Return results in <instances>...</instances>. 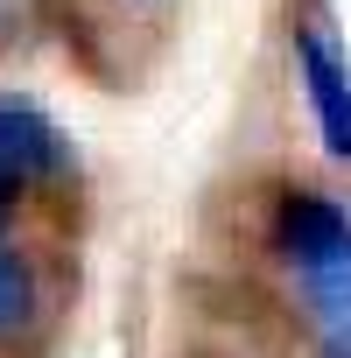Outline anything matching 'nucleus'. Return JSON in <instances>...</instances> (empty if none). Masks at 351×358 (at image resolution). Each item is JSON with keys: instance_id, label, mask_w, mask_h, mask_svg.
<instances>
[{"instance_id": "nucleus-1", "label": "nucleus", "mask_w": 351, "mask_h": 358, "mask_svg": "<svg viewBox=\"0 0 351 358\" xmlns=\"http://www.w3.org/2000/svg\"><path fill=\"white\" fill-rule=\"evenodd\" d=\"M274 239H281V253H288L295 267L330 274V267H344V260H351V211H344V204H330V197L295 190V197L281 204V218H274Z\"/></svg>"}, {"instance_id": "nucleus-4", "label": "nucleus", "mask_w": 351, "mask_h": 358, "mask_svg": "<svg viewBox=\"0 0 351 358\" xmlns=\"http://www.w3.org/2000/svg\"><path fill=\"white\" fill-rule=\"evenodd\" d=\"M29 323V274L15 267V253H0V337H15Z\"/></svg>"}, {"instance_id": "nucleus-3", "label": "nucleus", "mask_w": 351, "mask_h": 358, "mask_svg": "<svg viewBox=\"0 0 351 358\" xmlns=\"http://www.w3.org/2000/svg\"><path fill=\"white\" fill-rule=\"evenodd\" d=\"M295 64H302V85H309L323 148H330L337 162H351V71L323 50V36H302V43H295Z\"/></svg>"}, {"instance_id": "nucleus-2", "label": "nucleus", "mask_w": 351, "mask_h": 358, "mask_svg": "<svg viewBox=\"0 0 351 358\" xmlns=\"http://www.w3.org/2000/svg\"><path fill=\"white\" fill-rule=\"evenodd\" d=\"M71 162V141L57 120H43L22 99H0V183H29V176H57Z\"/></svg>"}]
</instances>
